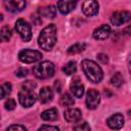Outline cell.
Masks as SVG:
<instances>
[{"label":"cell","instance_id":"cell-8","mask_svg":"<svg viewBox=\"0 0 131 131\" xmlns=\"http://www.w3.org/2000/svg\"><path fill=\"white\" fill-rule=\"evenodd\" d=\"M100 102V94L95 89H90L86 94V105L90 110H94Z\"/></svg>","mask_w":131,"mask_h":131},{"label":"cell","instance_id":"cell-16","mask_svg":"<svg viewBox=\"0 0 131 131\" xmlns=\"http://www.w3.org/2000/svg\"><path fill=\"white\" fill-rule=\"evenodd\" d=\"M38 98H39V100H40L41 103H47V102L51 101L52 98H53V92H52L51 88L48 87V86L43 87V88L39 91Z\"/></svg>","mask_w":131,"mask_h":131},{"label":"cell","instance_id":"cell-20","mask_svg":"<svg viewBox=\"0 0 131 131\" xmlns=\"http://www.w3.org/2000/svg\"><path fill=\"white\" fill-rule=\"evenodd\" d=\"M59 103H60L61 106L70 107V106L74 105L75 100H74L73 96H72L70 93H64V94H62V96L60 97V101H59Z\"/></svg>","mask_w":131,"mask_h":131},{"label":"cell","instance_id":"cell-15","mask_svg":"<svg viewBox=\"0 0 131 131\" xmlns=\"http://www.w3.org/2000/svg\"><path fill=\"white\" fill-rule=\"evenodd\" d=\"M77 5L76 1H58L57 2V9L62 14H68L72 10L75 9Z\"/></svg>","mask_w":131,"mask_h":131},{"label":"cell","instance_id":"cell-4","mask_svg":"<svg viewBox=\"0 0 131 131\" xmlns=\"http://www.w3.org/2000/svg\"><path fill=\"white\" fill-rule=\"evenodd\" d=\"M14 30L20 36V38L23 39V41L28 42V41H30L32 39V29H31V26L25 19L18 18L15 21Z\"/></svg>","mask_w":131,"mask_h":131},{"label":"cell","instance_id":"cell-31","mask_svg":"<svg viewBox=\"0 0 131 131\" xmlns=\"http://www.w3.org/2000/svg\"><path fill=\"white\" fill-rule=\"evenodd\" d=\"M97 58H98V60H100L102 63H106V62L108 61V57H107V55L104 54V53H99V54H97Z\"/></svg>","mask_w":131,"mask_h":131},{"label":"cell","instance_id":"cell-22","mask_svg":"<svg viewBox=\"0 0 131 131\" xmlns=\"http://www.w3.org/2000/svg\"><path fill=\"white\" fill-rule=\"evenodd\" d=\"M76 70H77V66H76V62H75L74 60H71V61L67 62V63L62 67V72H63L66 75H68V76L73 75V74L76 72Z\"/></svg>","mask_w":131,"mask_h":131},{"label":"cell","instance_id":"cell-7","mask_svg":"<svg viewBox=\"0 0 131 131\" xmlns=\"http://www.w3.org/2000/svg\"><path fill=\"white\" fill-rule=\"evenodd\" d=\"M131 20V12L127 10H118L111 16V21L115 26H122Z\"/></svg>","mask_w":131,"mask_h":131},{"label":"cell","instance_id":"cell-19","mask_svg":"<svg viewBox=\"0 0 131 131\" xmlns=\"http://www.w3.org/2000/svg\"><path fill=\"white\" fill-rule=\"evenodd\" d=\"M85 48H86V44L85 43L78 42V43H75L74 45H72V46L69 47L68 53L69 54H77V53H80V52L84 51Z\"/></svg>","mask_w":131,"mask_h":131},{"label":"cell","instance_id":"cell-11","mask_svg":"<svg viewBox=\"0 0 131 131\" xmlns=\"http://www.w3.org/2000/svg\"><path fill=\"white\" fill-rule=\"evenodd\" d=\"M4 5L7 11L10 12H19L26 7V2L23 0H8L4 1Z\"/></svg>","mask_w":131,"mask_h":131},{"label":"cell","instance_id":"cell-2","mask_svg":"<svg viewBox=\"0 0 131 131\" xmlns=\"http://www.w3.org/2000/svg\"><path fill=\"white\" fill-rule=\"evenodd\" d=\"M82 70L87 79L92 83H99L103 78V72L101 68L93 60L84 59L81 62Z\"/></svg>","mask_w":131,"mask_h":131},{"label":"cell","instance_id":"cell-28","mask_svg":"<svg viewBox=\"0 0 131 131\" xmlns=\"http://www.w3.org/2000/svg\"><path fill=\"white\" fill-rule=\"evenodd\" d=\"M36 83L34 82V81H31V80H27V81H25L24 83H23V86H21V88H24V89H29V90H34L35 88H36Z\"/></svg>","mask_w":131,"mask_h":131},{"label":"cell","instance_id":"cell-24","mask_svg":"<svg viewBox=\"0 0 131 131\" xmlns=\"http://www.w3.org/2000/svg\"><path fill=\"white\" fill-rule=\"evenodd\" d=\"M11 92V84L9 82H6L2 84L0 88V93H1V98H6Z\"/></svg>","mask_w":131,"mask_h":131},{"label":"cell","instance_id":"cell-30","mask_svg":"<svg viewBox=\"0 0 131 131\" xmlns=\"http://www.w3.org/2000/svg\"><path fill=\"white\" fill-rule=\"evenodd\" d=\"M28 70L27 69H25V68H19L16 72H15V76L16 77H19V78H24V77H26L27 75H28Z\"/></svg>","mask_w":131,"mask_h":131},{"label":"cell","instance_id":"cell-23","mask_svg":"<svg viewBox=\"0 0 131 131\" xmlns=\"http://www.w3.org/2000/svg\"><path fill=\"white\" fill-rule=\"evenodd\" d=\"M123 82H124V79H123L121 73H116L111 79V84L115 87H120L123 84Z\"/></svg>","mask_w":131,"mask_h":131},{"label":"cell","instance_id":"cell-35","mask_svg":"<svg viewBox=\"0 0 131 131\" xmlns=\"http://www.w3.org/2000/svg\"><path fill=\"white\" fill-rule=\"evenodd\" d=\"M129 116H130V117H131V110H130V111H129Z\"/></svg>","mask_w":131,"mask_h":131},{"label":"cell","instance_id":"cell-9","mask_svg":"<svg viewBox=\"0 0 131 131\" xmlns=\"http://www.w3.org/2000/svg\"><path fill=\"white\" fill-rule=\"evenodd\" d=\"M99 4L97 1L89 0L82 3V11L86 16H93L98 13Z\"/></svg>","mask_w":131,"mask_h":131},{"label":"cell","instance_id":"cell-13","mask_svg":"<svg viewBox=\"0 0 131 131\" xmlns=\"http://www.w3.org/2000/svg\"><path fill=\"white\" fill-rule=\"evenodd\" d=\"M63 116H64V119H66L67 122H69V123H76V122H78L81 119L82 113H81V111L79 108L69 107L68 110L64 111Z\"/></svg>","mask_w":131,"mask_h":131},{"label":"cell","instance_id":"cell-6","mask_svg":"<svg viewBox=\"0 0 131 131\" xmlns=\"http://www.w3.org/2000/svg\"><path fill=\"white\" fill-rule=\"evenodd\" d=\"M18 101L24 107L32 106L36 101V94L34 90L21 88L20 91L18 92Z\"/></svg>","mask_w":131,"mask_h":131},{"label":"cell","instance_id":"cell-21","mask_svg":"<svg viewBox=\"0 0 131 131\" xmlns=\"http://www.w3.org/2000/svg\"><path fill=\"white\" fill-rule=\"evenodd\" d=\"M11 35H12V32H11V29H10L8 26L2 27V29H1V31H0V39H1L2 42H7V41H9Z\"/></svg>","mask_w":131,"mask_h":131},{"label":"cell","instance_id":"cell-1","mask_svg":"<svg viewBox=\"0 0 131 131\" xmlns=\"http://www.w3.org/2000/svg\"><path fill=\"white\" fill-rule=\"evenodd\" d=\"M55 43H56V27L55 25L50 24L41 31L38 37V45L42 49L48 51L52 49Z\"/></svg>","mask_w":131,"mask_h":131},{"label":"cell","instance_id":"cell-18","mask_svg":"<svg viewBox=\"0 0 131 131\" xmlns=\"http://www.w3.org/2000/svg\"><path fill=\"white\" fill-rule=\"evenodd\" d=\"M39 13H40V16L43 15L45 17L53 18V17H55V14H56V8L53 5H49V6H45V7H40L39 8Z\"/></svg>","mask_w":131,"mask_h":131},{"label":"cell","instance_id":"cell-34","mask_svg":"<svg viewBox=\"0 0 131 131\" xmlns=\"http://www.w3.org/2000/svg\"><path fill=\"white\" fill-rule=\"evenodd\" d=\"M128 68H129V72H130V75H131V54L128 57Z\"/></svg>","mask_w":131,"mask_h":131},{"label":"cell","instance_id":"cell-27","mask_svg":"<svg viewBox=\"0 0 131 131\" xmlns=\"http://www.w3.org/2000/svg\"><path fill=\"white\" fill-rule=\"evenodd\" d=\"M6 131H28L27 128L23 125H19V124H13V125H10Z\"/></svg>","mask_w":131,"mask_h":131},{"label":"cell","instance_id":"cell-3","mask_svg":"<svg viewBox=\"0 0 131 131\" xmlns=\"http://www.w3.org/2000/svg\"><path fill=\"white\" fill-rule=\"evenodd\" d=\"M32 72H33V74L36 78L43 80V79L51 78L54 75L55 68H54V64L51 61L45 60V61H42L39 64L35 66L32 70Z\"/></svg>","mask_w":131,"mask_h":131},{"label":"cell","instance_id":"cell-33","mask_svg":"<svg viewBox=\"0 0 131 131\" xmlns=\"http://www.w3.org/2000/svg\"><path fill=\"white\" fill-rule=\"evenodd\" d=\"M124 33H125L126 35H130V36H131V26L127 27V28L124 30Z\"/></svg>","mask_w":131,"mask_h":131},{"label":"cell","instance_id":"cell-26","mask_svg":"<svg viewBox=\"0 0 131 131\" xmlns=\"http://www.w3.org/2000/svg\"><path fill=\"white\" fill-rule=\"evenodd\" d=\"M4 106H5V110H7V111H12V110L15 108L16 102H15V100H14L13 98H8V99L5 101Z\"/></svg>","mask_w":131,"mask_h":131},{"label":"cell","instance_id":"cell-14","mask_svg":"<svg viewBox=\"0 0 131 131\" xmlns=\"http://www.w3.org/2000/svg\"><path fill=\"white\" fill-rule=\"evenodd\" d=\"M70 89H71V92L73 93V95L77 98H81L84 94V86L81 83L79 78H76L72 81V83L70 85Z\"/></svg>","mask_w":131,"mask_h":131},{"label":"cell","instance_id":"cell-29","mask_svg":"<svg viewBox=\"0 0 131 131\" xmlns=\"http://www.w3.org/2000/svg\"><path fill=\"white\" fill-rule=\"evenodd\" d=\"M38 131H59L58 127L56 126H52V125H43L41 126Z\"/></svg>","mask_w":131,"mask_h":131},{"label":"cell","instance_id":"cell-12","mask_svg":"<svg viewBox=\"0 0 131 131\" xmlns=\"http://www.w3.org/2000/svg\"><path fill=\"white\" fill-rule=\"evenodd\" d=\"M111 35V27L108 25H101L93 31V38L99 41L105 40Z\"/></svg>","mask_w":131,"mask_h":131},{"label":"cell","instance_id":"cell-25","mask_svg":"<svg viewBox=\"0 0 131 131\" xmlns=\"http://www.w3.org/2000/svg\"><path fill=\"white\" fill-rule=\"evenodd\" d=\"M74 131H91L90 126L87 122H78L74 125Z\"/></svg>","mask_w":131,"mask_h":131},{"label":"cell","instance_id":"cell-10","mask_svg":"<svg viewBox=\"0 0 131 131\" xmlns=\"http://www.w3.org/2000/svg\"><path fill=\"white\" fill-rule=\"evenodd\" d=\"M106 124L111 129L119 130L124 126V116L120 113L114 114L106 120Z\"/></svg>","mask_w":131,"mask_h":131},{"label":"cell","instance_id":"cell-17","mask_svg":"<svg viewBox=\"0 0 131 131\" xmlns=\"http://www.w3.org/2000/svg\"><path fill=\"white\" fill-rule=\"evenodd\" d=\"M41 118L44 121H55L58 118V111L55 107L48 108L41 114Z\"/></svg>","mask_w":131,"mask_h":131},{"label":"cell","instance_id":"cell-5","mask_svg":"<svg viewBox=\"0 0 131 131\" xmlns=\"http://www.w3.org/2000/svg\"><path fill=\"white\" fill-rule=\"evenodd\" d=\"M42 58V53L39 52L38 50H33V49H23L18 53V59L21 62L25 63H33L41 60Z\"/></svg>","mask_w":131,"mask_h":131},{"label":"cell","instance_id":"cell-32","mask_svg":"<svg viewBox=\"0 0 131 131\" xmlns=\"http://www.w3.org/2000/svg\"><path fill=\"white\" fill-rule=\"evenodd\" d=\"M54 89H55L56 92H60L61 91V85H60L59 81H55L54 82Z\"/></svg>","mask_w":131,"mask_h":131}]
</instances>
